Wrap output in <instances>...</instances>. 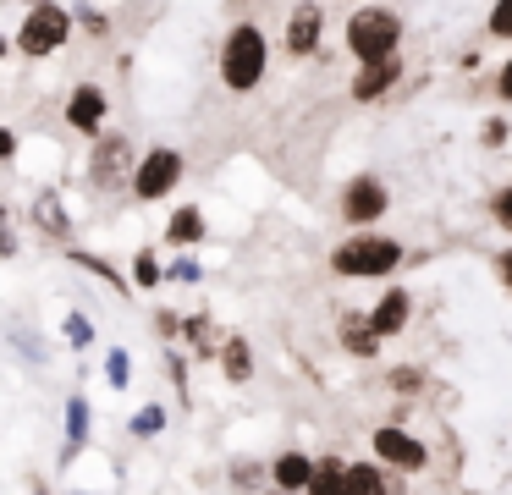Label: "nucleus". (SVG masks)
Masks as SVG:
<instances>
[{
	"mask_svg": "<svg viewBox=\"0 0 512 495\" xmlns=\"http://www.w3.org/2000/svg\"><path fill=\"white\" fill-rule=\"evenodd\" d=\"M155 330H160V336H182V330H188V319H182V314H171V308H160V314H155Z\"/></svg>",
	"mask_w": 512,
	"mask_h": 495,
	"instance_id": "32",
	"label": "nucleus"
},
{
	"mask_svg": "<svg viewBox=\"0 0 512 495\" xmlns=\"http://www.w3.org/2000/svg\"><path fill=\"white\" fill-rule=\"evenodd\" d=\"M402 50V17L391 6H358L347 17V55L358 66L364 61H386V55Z\"/></svg>",
	"mask_w": 512,
	"mask_h": 495,
	"instance_id": "3",
	"label": "nucleus"
},
{
	"mask_svg": "<svg viewBox=\"0 0 512 495\" xmlns=\"http://www.w3.org/2000/svg\"><path fill=\"white\" fill-rule=\"evenodd\" d=\"M34 495H50V490H45V484H34Z\"/></svg>",
	"mask_w": 512,
	"mask_h": 495,
	"instance_id": "38",
	"label": "nucleus"
},
{
	"mask_svg": "<svg viewBox=\"0 0 512 495\" xmlns=\"http://www.w3.org/2000/svg\"><path fill=\"white\" fill-rule=\"evenodd\" d=\"M386 473V462H347V495H397Z\"/></svg>",
	"mask_w": 512,
	"mask_h": 495,
	"instance_id": "18",
	"label": "nucleus"
},
{
	"mask_svg": "<svg viewBox=\"0 0 512 495\" xmlns=\"http://www.w3.org/2000/svg\"><path fill=\"white\" fill-rule=\"evenodd\" d=\"M166 374H171V385H188V358H182V352H166Z\"/></svg>",
	"mask_w": 512,
	"mask_h": 495,
	"instance_id": "34",
	"label": "nucleus"
},
{
	"mask_svg": "<svg viewBox=\"0 0 512 495\" xmlns=\"http://www.w3.org/2000/svg\"><path fill=\"white\" fill-rule=\"evenodd\" d=\"M342 347L353 352V358H380L386 336L369 325V314H342Z\"/></svg>",
	"mask_w": 512,
	"mask_h": 495,
	"instance_id": "17",
	"label": "nucleus"
},
{
	"mask_svg": "<svg viewBox=\"0 0 512 495\" xmlns=\"http://www.w3.org/2000/svg\"><path fill=\"white\" fill-rule=\"evenodd\" d=\"M89 429H94V407H89V396H67V446H61V468H72L78 462V451H83V440H89Z\"/></svg>",
	"mask_w": 512,
	"mask_h": 495,
	"instance_id": "16",
	"label": "nucleus"
},
{
	"mask_svg": "<svg viewBox=\"0 0 512 495\" xmlns=\"http://www.w3.org/2000/svg\"><path fill=\"white\" fill-rule=\"evenodd\" d=\"M221 374L232 385H248L254 380V347H248L243 336H226V347H221Z\"/></svg>",
	"mask_w": 512,
	"mask_h": 495,
	"instance_id": "19",
	"label": "nucleus"
},
{
	"mask_svg": "<svg viewBox=\"0 0 512 495\" xmlns=\"http://www.w3.org/2000/svg\"><path fill=\"white\" fill-rule=\"evenodd\" d=\"M67 259L78 264V270H94L105 286H111V292H122V297L133 292V281H122V270H116L111 259H100V253H89V248H67Z\"/></svg>",
	"mask_w": 512,
	"mask_h": 495,
	"instance_id": "20",
	"label": "nucleus"
},
{
	"mask_svg": "<svg viewBox=\"0 0 512 495\" xmlns=\"http://www.w3.org/2000/svg\"><path fill=\"white\" fill-rule=\"evenodd\" d=\"M270 72V39L259 22H237L232 33L221 39V83L232 94H254Z\"/></svg>",
	"mask_w": 512,
	"mask_h": 495,
	"instance_id": "1",
	"label": "nucleus"
},
{
	"mask_svg": "<svg viewBox=\"0 0 512 495\" xmlns=\"http://www.w3.org/2000/svg\"><path fill=\"white\" fill-rule=\"evenodd\" d=\"M67 341H72V347H89V341H94V319L83 314V308H72V314H67Z\"/></svg>",
	"mask_w": 512,
	"mask_h": 495,
	"instance_id": "30",
	"label": "nucleus"
},
{
	"mask_svg": "<svg viewBox=\"0 0 512 495\" xmlns=\"http://www.w3.org/2000/svg\"><path fill=\"white\" fill-rule=\"evenodd\" d=\"M166 281H177V286H199V281H204L199 259H188V253H177V259L166 264Z\"/></svg>",
	"mask_w": 512,
	"mask_h": 495,
	"instance_id": "28",
	"label": "nucleus"
},
{
	"mask_svg": "<svg viewBox=\"0 0 512 495\" xmlns=\"http://www.w3.org/2000/svg\"><path fill=\"white\" fill-rule=\"evenodd\" d=\"M105 380H111V391H127V385H133V352L127 347L105 352Z\"/></svg>",
	"mask_w": 512,
	"mask_h": 495,
	"instance_id": "24",
	"label": "nucleus"
},
{
	"mask_svg": "<svg viewBox=\"0 0 512 495\" xmlns=\"http://www.w3.org/2000/svg\"><path fill=\"white\" fill-rule=\"evenodd\" d=\"M23 6H45V0H23Z\"/></svg>",
	"mask_w": 512,
	"mask_h": 495,
	"instance_id": "39",
	"label": "nucleus"
},
{
	"mask_svg": "<svg viewBox=\"0 0 512 495\" xmlns=\"http://www.w3.org/2000/svg\"><path fill=\"white\" fill-rule=\"evenodd\" d=\"M72 28H78V11L45 0V6H28V17L17 22V39L12 44L28 55V61H45V55H56L61 44L72 39Z\"/></svg>",
	"mask_w": 512,
	"mask_h": 495,
	"instance_id": "4",
	"label": "nucleus"
},
{
	"mask_svg": "<svg viewBox=\"0 0 512 495\" xmlns=\"http://www.w3.org/2000/svg\"><path fill=\"white\" fill-rule=\"evenodd\" d=\"M408 319H413V292L408 286H386V292H380V303L369 308V325L380 330V336H402V330H408Z\"/></svg>",
	"mask_w": 512,
	"mask_h": 495,
	"instance_id": "14",
	"label": "nucleus"
},
{
	"mask_svg": "<svg viewBox=\"0 0 512 495\" xmlns=\"http://www.w3.org/2000/svg\"><path fill=\"white\" fill-rule=\"evenodd\" d=\"M204 231H210V220H204V209L199 204H177L166 215V242H171V253H188V248H199L204 242Z\"/></svg>",
	"mask_w": 512,
	"mask_h": 495,
	"instance_id": "15",
	"label": "nucleus"
},
{
	"mask_svg": "<svg viewBox=\"0 0 512 495\" xmlns=\"http://www.w3.org/2000/svg\"><path fill=\"white\" fill-rule=\"evenodd\" d=\"M133 286H138V292H155V286H166V264H160L155 248H138V253H133Z\"/></svg>",
	"mask_w": 512,
	"mask_h": 495,
	"instance_id": "22",
	"label": "nucleus"
},
{
	"mask_svg": "<svg viewBox=\"0 0 512 495\" xmlns=\"http://www.w3.org/2000/svg\"><path fill=\"white\" fill-rule=\"evenodd\" d=\"M105 116H111V94L100 83H78L67 94V127L83 138H105Z\"/></svg>",
	"mask_w": 512,
	"mask_h": 495,
	"instance_id": "9",
	"label": "nucleus"
},
{
	"mask_svg": "<svg viewBox=\"0 0 512 495\" xmlns=\"http://www.w3.org/2000/svg\"><path fill=\"white\" fill-rule=\"evenodd\" d=\"M402 259H408L402 242L380 237V231H358V237H347L331 248V270L342 275V281H386Z\"/></svg>",
	"mask_w": 512,
	"mask_h": 495,
	"instance_id": "2",
	"label": "nucleus"
},
{
	"mask_svg": "<svg viewBox=\"0 0 512 495\" xmlns=\"http://www.w3.org/2000/svg\"><path fill=\"white\" fill-rule=\"evenodd\" d=\"M485 143H490V149H496V143H507V121H501V116L485 121Z\"/></svg>",
	"mask_w": 512,
	"mask_h": 495,
	"instance_id": "35",
	"label": "nucleus"
},
{
	"mask_svg": "<svg viewBox=\"0 0 512 495\" xmlns=\"http://www.w3.org/2000/svg\"><path fill=\"white\" fill-rule=\"evenodd\" d=\"M127 429H133L138 440H155L160 429H166V407H155V402H149V407H138V413L127 418Z\"/></svg>",
	"mask_w": 512,
	"mask_h": 495,
	"instance_id": "25",
	"label": "nucleus"
},
{
	"mask_svg": "<svg viewBox=\"0 0 512 495\" xmlns=\"http://www.w3.org/2000/svg\"><path fill=\"white\" fill-rule=\"evenodd\" d=\"M386 385H391V391H402V396L424 391V369H419V363H397V369L386 374Z\"/></svg>",
	"mask_w": 512,
	"mask_h": 495,
	"instance_id": "27",
	"label": "nucleus"
},
{
	"mask_svg": "<svg viewBox=\"0 0 512 495\" xmlns=\"http://www.w3.org/2000/svg\"><path fill=\"white\" fill-rule=\"evenodd\" d=\"M496 99H501V105H512V55L496 66Z\"/></svg>",
	"mask_w": 512,
	"mask_h": 495,
	"instance_id": "33",
	"label": "nucleus"
},
{
	"mask_svg": "<svg viewBox=\"0 0 512 495\" xmlns=\"http://www.w3.org/2000/svg\"><path fill=\"white\" fill-rule=\"evenodd\" d=\"M369 451H375V462H386L391 473H424L430 468V446H424L419 435H408L402 424H380L375 435H369Z\"/></svg>",
	"mask_w": 512,
	"mask_h": 495,
	"instance_id": "7",
	"label": "nucleus"
},
{
	"mask_svg": "<svg viewBox=\"0 0 512 495\" xmlns=\"http://www.w3.org/2000/svg\"><path fill=\"white\" fill-rule=\"evenodd\" d=\"M485 33H490V39H512V0H490Z\"/></svg>",
	"mask_w": 512,
	"mask_h": 495,
	"instance_id": "26",
	"label": "nucleus"
},
{
	"mask_svg": "<svg viewBox=\"0 0 512 495\" xmlns=\"http://www.w3.org/2000/svg\"><path fill=\"white\" fill-rule=\"evenodd\" d=\"M182 176H188L182 149H171V143H149V149L138 154V171H133V198L138 204H160V198H171L182 187Z\"/></svg>",
	"mask_w": 512,
	"mask_h": 495,
	"instance_id": "5",
	"label": "nucleus"
},
{
	"mask_svg": "<svg viewBox=\"0 0 512 495\" xmlns=\"http://www.w3.org/2000/svg\"><path fill=\"white\" fill-rule=\"evenodd\" d=\"M34 226H39V237L45 242H56V248H72V215H67V204H61V193L56 187H39L34 193Z\"/></svg>",
	"mask_w": 512,
	"mask_h": 495,
	"instance_id": "10",
	"label": "nucleus"
},
{
	"mask_svg": "<svg viewBox=\"0 0 512 495\" xmlns=\"http://www.w3.org/2000/svg\"><path fill=\"white\" fill-rule=\"evenodd\" d=\"M0 154H6V160H17V132L12 127L0 132Z\"/></svg>",
	"mask_w": 512,
	"mask_h": 495,
	"instance_id": "37",
	"label": "nucleus"
},
{
	"mask_svg": "<svg viewBox=\"0 0 512 495\" xmlns=\"http://www.w3.org/2000/svg\"><path fill=\"white\" fill-rule=\"evenodd\" d=\"M133 138H122V132H105V138H94L89 149V187H100V193H111V187H133Z\"/></svg>",
	"mask_w": 512,
	"mask_h": 495,
	"instance_id": "6",
	"label": "nucleus"
},
{
	"mask_svg": "<svg viewBox=\"0 0 512 495\" xmlns=\"http://www.w3.org/2000/svg\"><path fill=\"white\" fill-rule=\"evenodd\" d=\"M490 220H496L501 231H512V182L490 193Z\"/></svg>",
	"mask_w": 512,
	"mask_h": 495,
	"instance_id": "31",
	"label": "nucleus"
},
{
	"mask_svg": "<svg viewBox=\"0 0 512 495\" xmlns=\"http://www.w3.org/2000/svg\"><path fill=\"white\" fill-rule=\"evenodd\" d=\"M320 39H325V11L314 6V0H303V6H292V17H287V55H314L320 50Z\"/></svg>",
	"mask_w": 512,
	"mask_h": 495,
	"instance_id": "12",
	"label": "nucleus"
},
{
	"mask_svg": "<svg viewBox=\"0 0 512 495\" xmlns=\"http://www.w3.org/2000/svg\"><path fill=\"white\" fill-rule=\"evenodd\" d=\"M397 83H402V61H397V55H386V61H364V66H358V77H353V99H358V105H375V99H386Z\"/></svg>",
	"mask_w": 512,
	"mask_h": 495,
	"instance_id": "13",
	"label": "nucleus"
},
{
	"mask_svg": "<svg viewBox=\"0 0 512 495\" xmlns=\"http://www.w3.org/2000/svg\"><path fill=\"white\" fill-rule=\"evenodd\" d=\"M386 209H391V193H386V182H380V176L358 171L353 182L342 187V220H347V226H375Z\"/></svg>",
	"mask_w": 512,
	"mask_h": 495,
	"instance_id": "8",
	"label": "nucleus"
},
{
	"mask_svg": "<svg viewBox=\"0 0 512 495\" xmlns=\"http://www.w3.org/2000/svg\"><path fill=\"white\" fill-rule=\"evenodd\" d=\"M496 281L512 292V248H507V253H496Z\"/></svg>",
	"mask_w": 512,
	"mask_h": 495,
	"instance_id": "36",
	"label": "nucleus"
},
{
	"mask_svg": "<svg viewBox=\"0 0 512 495\" xmlns=\"http://www.w3.org/2000/svg\"><path fill=\"white\" fill-rule=\"evenodd\" d=\"M78 28L89 33V39H105V33H111V11H100V6H78Z\"/></svg>",
	"mask_w": 512,
	"mask_h": 495,
	"instance_id": "29",
	"label": "nucleus"
},
{
	"mask_svg": "<svg viewBox=\"0 0 512 495\" xmlns=\"http://www.w3.org/2000/svg\"><path fill=\"white\" fill-rule=\"evenodd\" d=\"M182 336L199 347V358H221V347H226V341L210 330V314H188V330H182Z\"/></svg>",
	"mask_w": 512,
	"mask_h": 495,
	"instance_id": "23",
	"label": "nucleus"
},
{
	"mask_svg": "<svg viewBox=\"0 0 512 495\" xmlns=\"http://www.w3.org/2000/svg\"><path fill=\"white\" fill-rule=\"evenodd\" d=\"M314 468H320V457H309V451H276L270 457V484L281 495H309Z\"/></svg>",
	"mask_w": 512,
	"mask_h": 495,
	"instance_id": "11",
	"label": "nucleus"
},
{
	"mask_svg": "<svg viewBox=\"0 0 512 495\" xmlns=\"http://www.w3.org/2000/svg\"><path fill=\"white\" fill-rule=\"evenodd\" d=\"M309 495H347V462L336 457V451H325V457H320V468H314Z\"/></svg>",
	"mask_w": 512,
	"mask_h": 495,
	"instance_id": "21",
	"label": "nucleus"
}]
</instances>
